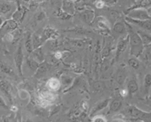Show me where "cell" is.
Wrapping results in <instances>:
<instances>
[{
	"label": "cell",
	"instance_id": "obj_28",
	"mask_svg": "<svg viewBox=\"0 0 151 122\" xmlns=\"http://www.w3.org/2000/svg\"><path fill=\"white\" fill-rule=\"evenodd\" d=\"M26 64H27V68L29 69V70L34 71V72L37 71V68H38V66H39V62L37 61L34 58H32V57L27 58Z\"/></svg>",
	"mask_w": 151,
	"mask_h": 122
},
{
	"label": "cell",
	"instance_id": "obj_32",
	"mask_svg": "<svg viewBox=\"0 0 151 122\" xmlns=\"http://www.w3.org/2000/svg\"><path fill=\"white\" fill-rule=\"evenodd\" d=\"M120 17V15L118 12L115 10H109L107 11V18H109V23H115L116 22Z\"/></svg>",
	"mask_w": 151,
	"mask_h": 122
},
{
	"label": "cell",
	"instance_id": "obj_22",
	"mask_svg": "<svg viewBox=\"0 0 151 122\" xmlns=\"http://www.w3.org/2000/svg\"><path fill=\"white\" fill-rule=\"evenodd\" d=\"M122 100L119 98H116L113 99L112 101L109 102V112H117L119 111L120 108H122Z\"/></svg>",
	"mask_w": 151,
	"mask_h": 122
},
{
	"label": "cell",
	"instance_id": "obj_13",
	"mask_svg": "<svg viewBox=\"0 0 151 122\" xmlns=\"http://www.w3.org/2000/svg\"><path fill=\"white\" fill-rule=\"evenodd\" d=\"M127 46H129L128 36H127L125 38H121L119 40H118V43L116 45V60L119 58L120 55L127 49Z\"/></svg>",
	"mask_w": 151,
	"mask_h": 122
},
{
	"label": "cell",
	"instance_id": "obj_34",
	"mask_svg": "<svg viewBox=\"0 0 151 122\" xmlns=\"http://www.w3.org/2000/svg\"><path fill=\"white\" fill-rule=\"evenodd\" d=\"M12 9V5L10 3L5 2L0 4V15H6L10 12Z\"/></svg>",
	"mask_w": 151,
	"mask_h": 122
},
{
	"label": "cell",
	"instance_id": "obj_21",
	"mask_svg": "<svg viewBox=\"0 0 151 122\" xmlns=\"http://www.w3.org/2000/svg\"><path fill=\"white\" fill-rule=\"evenodd\" d=\"M0 70H1L3 73L8 75V76H10V77H12L13 79H17V74H16V72H15V70L11 68V66H8V65H6V64L4 63V62H1V63H0Z\"/></svg>",
	"mask_w": 151,
	"mask_h": 122
},
{
	"label": "cell",
	"instance_id": "obj_37",
	"mask_svg": "<svg viewBox=\"0 0 151 122\" xmlns=\"http://www.w3.org/2000/svg\"><path fill=\"white\" fill-rule=\"evenodd\" d=\"M141 56H144V58L146 60H151V45L144 46V49Z\"/></svg>",
	"mask_w": 151,
	"mask_h": 122
},
{
	"label": "cell",
	"instance_id": "obj_41",
	"mask_svg": "<svg viewBox=\"0 0 151 122\" xmlns=\"http://www.w3.org/2000/svg\"><path fill=\"white\" fill-rule=\"evenodd\" d=\"M58 17L61 19V20H68L70 19L73 16L68 14L67 12H65V11H63L62 9H60L58 12Z\"/></svg>",
	"mask_w": 151,
	"mask_h": 122
},
{
	"label": "cell",
	"instance_id": "obj_31",
	"mask_svg": "<svg viewBox=\"0 0 151 122\" xmlns=\"http://www.w3.org/2000/svg\"><path fill=\"white\" fill-rule=\"evenodd\" d=\"M32 43H33V48L36 49L39 47H41L43 44L42 38H41V34L38 35L37 33H35V34L32 35Z\"/></svg>",
	"mask_w": 151,
	"mask_h": 122
},
{
	"label": "cell",
	"instance_id": "obj_50",
	"mask_svg": "<svg viewBox=\"0 0 151 122\" xmlns=\"http://www.w3.org/2000/svg\"><path fill=\"white\" fill-rule=\"evenodd\" d=\"M4 21H5V20H4V18H3L1 16H0V27H1V25L4 23Z\"/></svg>",
	"mask_w": 151,
	"mask_h": 122
},
{
	"label": "cell",
	"instance_id": "obj_27",
	"mask_svg": "<svg viewBox=\"0 0 151 122\" xmlns=\"http://www.w3.org/2000/svg\"><path fill=\"white\" fill-rule=\"evenodd\" d=\"M20 34H21V32L17 28V29H16V30H14L12 32L8 33L7 35H6L4 37V39L8 41V42H10V43H14V42L17 41V39L20 37Z\"/></svg>",
	"mask_w": 151,
	"mask_h": 122
},
{
	"label": "cell",
	"instance_id": "obj_47",
	"mask_svg": "<svg viewBox=\"0 0 151 122\" xmlns=\"http://www.w3.org/2000/svg\"><path fill=\"white\" fill-rule=\"evenodd\" d=\"M125 79H126V75L124 73H119L117 76V82L118 84H122L124 81H125Z\"/></svg>",
	"mask_w": 151,
	"mask_h": 122
},
{
	"label": "cell",
	"instance_id": "obj_25",
	"mask_svg": "<svg viewBox=\"0 0 151 122\" xmlns=\"http://www.w3.org/2000/svg\"><path fill=\"white\" fill-rule=\"evenodd\" d=\"M127 90L128 91V94H130V95H134L137 92L138 84L135 79H131L128 80L127 85Z\"/></svg>",
	"mask_w": 151,
	"mask_h": 122
},
{
	"label": "cell",
	"instance_id": "obj_42",
	"mask_svg": "<svg viewBox=\"0 0 151 122\" xmlns=\"http://www.w3.org/2000/svg\"><path fill=\"white\" fill-rule=\"evenodd\" d=\"M68 32H72V33H76V34H78V35H83V34H86L88 31L86 30V29H84L83 27H77L76 28H74V29H68V30H67Z\"/></svg>",
	"mask_w": 151,
	"mask_h": 122
},
{
	"label": "cell",
	"instance_id": "obj_48",
	"mask_svg": "<svg viewBox=\"0 0 151 122\" xmlns=\"http://www.w3.org/2000/svg\"><path fill=\"white\" fill-rule=\"evenodd\" d=\"M128 95V91L127 88H120L119 90V96L121 97H126Z\"/></svg>",
	"mask_w": 151,
	"mask_h": 122
},
{
	"label": "cell",
	"instance_id": "obj_40",
	"mask_svg": "<svg viewBox=\"0 0 151 122\" xmlns=\"http://www.w3.org/2000/svg\"><path fill=\"white\" fill-rule=\"evenodd\" d=\"M68 52H63V51H60V50H56L55 52H54V54H53V57H54V58H55L56 60H61V59H63L65 57H67L66 56V54H67Z\"/></svg>",
	"mask_w": 151,
	"mask_h": 122
},
{
	"label": "cell",
	"instance_id": "obj_11",
	"mask_svg": "<svg viewBox=\"0 0 151 122\" xmlns=\"http://www.w3.org/2000/svg\"><path fill=\"white\" fill-rule=\"evenodd\" d=\"M50 69H51V65L47 61L45 60V61L39 63L38 68L34 74V77H36V79H42V77L50 70Z\"/></svg>",
	"mask_w": 151,
	"mask_h": 122
},
{
	"label": "cell",
	"instance_id": "obj_6",
	"mask_svg": "<svg viewBox=\"0 0 151 122\" xmlns=\"http://www.w3.org/2000/svg\"><path fill=\"white\" fill-rule=\"evenodd\" d=\"M14 60H15V64H16L19 76L23 77L24 74L22 71V66H23V63H24V53H23V48H22V42H20L17 47V49L16 51L15 57H14Z\"/></svg>",
	"mask_w": 151,
	"mask_h": 122
},
{
	"label": "cell",
	"instance_id": "obj_15",
	"mask_svg": "<svg viewBox=\"0 0 151 122\" xmlns=\"http://www.w3.org/2000/svg\"><path fill=\"white\" fill-rule=\"evenodd\" d=\"M26 13H27V9L21 6L19 0H18V3H17V9L15 11V12L13 13L12 15V18L14 20H16L17 22H18V23H20V22H22L25 16H26Z\"/></svg>",
	"mask_w": 151,
	"mask_h": 122
},
{
	"label": "cell",
	"instance_id": "obj_45",
	"mask_svg": "<svg viewBox=\"0 0 151 122\" xmlns=\"http://www.w3.org/2000/svg\"><path fill=\"white\" fill-rule=\"evenodd\" d=\"M92 121H95V122H106V118H104L103 116L98 115V116H94V117L92 118Z\"/></svg>",
	"mask_w": 151,
	"mask_h": 122
},
{
	"label": "cell",
	"instance_id": "obj_43",
	"mask_svg": "<svg viewBox=\"0 0 151 122\" xmlns=\"http://www.w3.org/2000/svg\"><path fill=\"white\" fill-rule=\"evenodd\" d=\"M93 5L98 8V9H103L106 6V4L103 0H95Z\"/></svg>",
	"mask_w": 151,
	"mask_h": 122
},
{
	"label": "cell",
	"instance_id": "obj_14",
	"mask_svg": "<svg viewBox=\"0 0 151 122\" xmlns=\"http://www.w3.org/2000/svg\"><path fill=\"white\" fill-rule=\"evenodd\" d=\"M46 86L47 87V90H50L51 92H58L61 88V81L58 77H50L47 80Z\"/></svg>",
	"mask_w": 151,
	"mask_h": 122
},
{
	"label": "cell",
	"instance_id": "obj_53",
	"mask_svg": "<svg viewBox=\"0 0 151 122\" xmlns=\"http://www.w3.org/2000/svg\"><path fill=\"white\" fill-rule=\"evenodd\" d=\"M147 12H148V14L151 16V6H149L148 8H147Z\"/></svg>",
	"mask_w": 151,
	"mask_h": 122
},
{
	"label": "cell",
	"instance_id": "obj_5",
	"mask_svg": "<svg viewBox=\"0 0 151 122\" xmlns=\"http://www.w3.org/2000/svg\"><path fill=\"white\" fill-rule=\"evenodd\" d=\"M127 17L136 19V20H147L151 19V16L148 14L147 10L146 8H137L128 11L126 14Z\"/></svg>",
	"mask_w": 151,
	"mask_h": 122
},
{
	"label": "cell",
	"instance_id": "obj_12",
	"mask_svg": "<svg viewBox=\"0 0 151 122\" xmlns=\"http://www.w3.org/2000/svg\"><path fill=\"white\" fill-rule=\"evenodd\" d=\"M0 90L1 91L4 93V95L8 98V100L10 101V103H13V100H12V86L10 84L7 80L6 79H0Z\"/></svg>",
	"mask_w": 151,
	"mask_h": 122
},
{
	"label": "cell",
	"instance_id": "obj_33",
	"mask_svg": "<svg viewBox=\"0 0 151 122\" xmlns=\"http://www.w3.org/2000/svg\"><path fill=\"white\" fill-rule=\"evenodd\" d=\"M110 62L109 60V58H102L101 60V63H100V73L101 75H103L104 73H106L107 70H109V69L110 68Z\"/></svg>",
	"mask_w": 151,
	"mask_h": 122
},
{
	"label": "cell",
	"instance_id": "obj_51",
	"mask_svg": "<svg viewBox=\"0 0 151 122\" xmlns=\"http://www.w3.org/2000/svg\"><path fill=\"white\" fill-rule=\"evenodd\" d=\"M69 1H72L74 3H80V2L83 1V0H69Z\"/></svg>",
	"mask_w": 151,
	"mask_h": 122
},
{
	"label": "cell",
	"instance_id": "obj_16",
	"mask_svg": "<svg viewBox=\"0 0 151 122\" xmlns=\"http://www.w3.org/2000/svg\"><path fill=\"white\" fill-rule=\"evenodd\" d=\"M61 9L71 16H74L76 12H77V10H76V3L69 1V0H62Z\"/></svg>",
	"mask_w": 151,
	"mask_h": 122
},
{
	"label": "cell",
	"instance_id": "obj_29",
	"mask_svg": "<svg viewBox=\"0 0 151 122\" xmlns=\"http://www.w3.org/2000/svg\"><path fill=\"white\" fill-rule=\"evenodd\" d=\"M68 42L70 44L71 46L78 48H84L86 45H87V41L85 39H75V38H68Z\"/></svg>",
	"mask_w": 151,
	"mask_h": 122
},
{
	"label": "cell",
	"instance_id": "obj_44",
	"mask_svg": "<svg viewBox=\"0 0 151 122\" xmlns=\"http://www.w3.org/2000/svg\"><path fill=\"white\" fill-rule=\"evenodd\" d=\"M60 110V106H53L50 112H49V117H52L53 115H56Z\"/></svg>",
	"mask_w": 151,
	"mask_h": 122
},
{
	"label": "cell",
	"instance_id": "obj_20",
	"mask_svg": "<svg viewBox=\"0 0 151 122\" xmlns=\"http://www.w3.org/2000/svg\"><path fill=\"white\" fill-rule=\"evenodd\" d=\"M32 54V58H34L37 61H38L39 63L45 61V51H44V48L41 47L36 48L33 50V52L31 53Z\"/></svg>",
	"mask_w": 151,
	"mask_h": 122
},
{
	"label": "cell",
	"instance_id": "obj_23",
	"mask_svg": "<svg viewBox=\"0 0 151 122\" xmlns=\"http://www.w3.org/2000/svg\"><path fill=\"white\" fill-rule=\"evenodd\" d=\"M137 32L138 33V35L141 38L142 43L144 46H147V45H151V34H149L148 32H147L146 30H137Z\"/></svg>",
	"mask_w": 151,
	"mask_h": 122
},
{
	"label": "cell",
	"instance_id": "obj_10",
	"mask_svg": "<svg viewBox=\"0 0 151 122\" xmlns=\"http://www.w3.org/2000/svg\"><path fill=\"white\" fill-rule=\"evenodd\" d=\"M112 48H113V38L111 36H107L104 46L101 48V58H109L111 55L113 49Z\"/></svg>",
	"mask_w": 151,
	"mask_h": 122
},
{
	"label": "cell",
	"instance_id": "obj_19",
	"mask_svg": "<svg viewBox=\"0 0 151 122\" xmlns=\"http://www.w3.org/2000/svg\"><path fill=\"white\" fill-rule=\"evenodd\" d=\"M149 6H151V0H137V1L134 4V6L127 8L124 13L127 14L128 11L137 9V8H146L147 9Z\"/></svg>",
	"mask_w": 151,
	"mask_h": 122
},
{
	"label": "cell",
	"instance_id": "obj_8",
	"mask_svg": "<svg viewBox=\"0 0 151 122\" xmlns=\"http://www.w3.org/2000/svg\"><path fill=\"white\" fill-rule=\"evenodd\" d=\"M79 18L86 24H92L94 20H95V12L94 10L89 8V7H86L83 11L79 12Z\"/></svg>",
	"mask_w": 151,
	"mask_h": 122
},
{
	"label": "cell",
	"instance_id": "obj_52",
	"mask_svg": "<svg viewBox=\"0 0 151 122\" xmlns=\"http://www.w3.org/2000/svg\"><path fill=\"white\" fill-rule=\"evenodd\" d=\"M31 1H34V2H36V3H37V4H39V3H42L44 0H31Z\"/></svg>",
	"mask_w": 151,
	"mask_h": 122
},
{
	"label": "cell",
	"instance_id": "obj_3",
	"mask_svg": "<svg viewBox=\"0 0 151 122\" xmlns=\"http://www.w3.org/2000/svg\"><path fill=\"white\" fill-rule=\"evenodd\" d=\"M95 27L98 28V31L100 35L107 37L110 36V26H109V22L106 18L103 17H99L96 19L95 21Z\"/></svg>",
	"mask_w": 151,
	"mask_h": 122
},
{
	"label": "cell",
	"instance_id": "obj_30",
	"mask_svg": "<svg viewBox=\"0 0 151 122\" xmlns=\"http://www.w3.org/2000/svg\"><path fill=\"white\" fill-rule=\"evenodd\" d=\"M39 97L41 99H43V100H45L47 102H48L49 104H51L53 101H54V98H55V97H54V95L51 93V91H41L39 93Z\"/></svg>",
	"mask_w": 151,
	"mask_h": 122
},
{
	"label": "cell",
	"instance_id": "obj_49",
	"mask_svg": "<svg viewBox=\"0 0 151 122\" xmlns=\"http://www.w3.org/2000/svg\"><path fill=\"white\" fill-rule=\"evenodd\" d=\"M103 1L105 2L106 6H114L115 4H116L118 0H103Z\"/></svg>",
	"mask_w": 151,
	"mask_h": 122
},
{
	"label": "cell",
	"instance_id": "obj_38",
	"mask_svg": "<svg viewBox=\"0 0 151 122\" xmlns=\"http://www.w3.org/2000/svg\"><path fill=\"white\" fill-rule=\"evenodd\" d=\"M144 87H145V90L146 93L148 92L149 88L151 87V73H148L145 76L144 79Z\"/></svg>",
	"mask_w": 151,
	"mask_h": 122
},
{
	"label": "cell",
	"instance_id": "obj_2",
	"mask_svg": "<svg viewBox=\"0 0 151 122\" xmlns=\"http://www.w3.org/2000/svg\"><path fill=\"white\" fill-rule=\"evenodd\" d=\"M125 111L127 113L129 117L132 118V119H135V120H139V119L146 120L151 118V113L145 112L140 108H137L136 106H128L126 108Z\"/></svg>",
	"mask_w": 151,
	"mask_h": 122
},
{
	"label": "cell",
	"instance_id": "obj_17",
	"mask_svg": "<svg viewBox=\"0 0 151 122\" xmlns=\"http://www.w3.org/2000/svg\"><path fill=\"white\" fill-rule=\"evenodd\" d=\"M112 30L114 33H116V34H117V35H124V34H126V33H127L126 23L123 21H120L119 19L114 23Z\"/></svg>",
	"mask_w": 151,
	"mask_h": 122
},
{
	"label": "cell",
	"instance_id": "obj_7",
	"mask_svg": "<svg viewBox=\"0 0 151 122\" xmlns=\"http://www.w3.org/2000/svg\"><path fill=\"white\" fill-rule=\"evenodd\" d=\"M58 37H59L58 32L55 28H52L50 27H45L41 33V38L43 43H45L47 40H55Z\"/></svg>",
	"mask_w": 151,
	"mask_h": 122
},
{
	"label": "cell",
	"instance_id": "obj_35",
	"mask_svg": "<svg viewBox=\"0 0 151 122\" xmlns=\"http://www.w3.org/2000/svg\"><path fill=\"white\" fill-rule=\"evenodd\" d=\"M104 88H105V83L103 81L96 80V81L93 82V84H92V90L94 92L102 91Z\"/></svg>",
	"mask_w": 151,
	"mask_h": 122
},
{
	"label": "cell",
	"instance_id": "obj_26",
	"mask_svg": "<svg viewBox=\"0 0 151 122\" xmlns=\"http://www.w3.org/2000/svg\"><path fill=\"white\" fill-rule=\"evenodd\" d=\"M60 81H61V84L66 87V90L68 88V87L70 86V85H72L73 83H74V77H71V76H69L68 74H63L61 77H60ZM65 90V91H66Z\"/></svg>",
	"mask_w": 151,
	"mask_h": 122
},
{
	"label": "cell",
	"instance_id": "obj_4",
	"mask_svg": "<svg viewBox=\"0 0 151 122\" xmlns=\"http://www.w3.org/2000/svg\"><path fill=\"white\" fill-rule=\"evenodd\" d=\"M18 24H19L18 22H17L13 18L5 20L4 23L1 25V27H0V37H1L2 38H4V37L6 35H7L8 33L17 29Z\"/></svg>",
	"mask_w": 151,
	"mask_h": 122
},
{
	"label": "cell",
	"instance_id": "obj_46",
	"mask_svg": "<svg viewBox=\"0 0 151 122\" xmlns=\"http://www.w3.org/2000/svg\"><path fill=\"white\" fill-rule=\"evenodd\" d=\"M0 108H4V109H6V110L10 109V108H8L7 104L6 103V101L4 100V98H3L1 96H0Z\"/></svg>",
	"mask_w": 151,
	"mask_h": 122
},
{
	"label": "cell",
	"instance_id": "obj_54",
	"mask_svg": "<svg viewBox=\"0 0 151 122\" xmlns=\"http://www.w3.org/2000/svg\"><path fill=\"white\" fill-rule=\"evenodd\" d=\"M1 39H2V38L0 37V49L2 48V41H1Z\"/></svg>",
	"mask_w": 151,
	"mask_h": 122
},
{
	"label": "cell",
	"instance_id": "obj_39",
	"mask_svg": "<svg viewBox=\"0 0 151 122\" xmlns=\"http://www.w3.org/2000/svg\"><path fill=\"white\" fill-rule=\"evenodd\" d=\"M34 18L36 19V21H37V22H41V21L45 20V19L47 18V15H46V13H45L43 10H40V11H38V12H37V13H36V15H35Z\"/></svg>",
	"mask_w": 151,
	"mask_h": 122
},
{
	"label": "cell",
	"instance_id": "obj_36",
	"mask_svg": "<svg viewBox=\"0 0 151 122\" xmlns=\"http://www.w3.org/2000/svg\"><path fill=\"white\" fill-rule=\"evenodd\" d=\"M127 64L133 69H138L139 66H140V61L136 57H131L127 60Z\"/></svg>",
	"mask_w": 151,
	"mask_h": 122
},
{
	"label": "cell",
	"instance_id": "obj_18",
	"mask_svg": "<svg viewBox=\"0 0 151 122\" xmlns=\"http://www.w3.org/2000/svg\"><path fill=\"white\" fill-rule=\"evenodd\" d=\"M109 102H110V99H109V98H106V99H104V100L99 101V103H96V104L93 107V108H92V110H91L90 116H94L96 113H98V112L101 111L102 109L106 108V107H109Z\"/></svg>",
	"mask_w": 151,
	"mask_h": 122
},
{
	"label": "cell",
	"instance_id": "obj_1",
	"mask_svg": "<svg viewBox=\"0 0 151 122\" xmlns=\"http://www.w3.org/2000/svg\"><path fill=\"white\" fill-rule=\"evenodd\" d=\"M127 26V36L129 39V48H130V56L139 58L144 49V45L142 43L141 38L138 35L137 30H135L132 24L128 23L127 21H125Z\"/></svg>",
	"mask_w": 151,
	"mask_h": 122
},
{
	"label": "cell",
	"instance_id": "obj_9",
	"mask_svg": "<svg viewBox=\"0 0 151 122\" xmlns=\"http://www.w3.org/2000/svg\"><path fill=\"white\" fill-rule=\"evenodd\" d=\"M126 21H127L128 23H130L132 25H136L137 27H140L143 30L146 31H151V19H147V20H136L129 18L126 17Z\"/></svg>",
	"mask_w": 151,
	"mask_h": 122
},
{
	"label": "cell",
	"instance_id": "obj_24",
	"mask_svg": "<svg viewBox=\"0 0 151 122\" xmlns=\"http://www.w3.org/2000/svg\"><path fill=\"white\" fill-rule=\"evenodd\" d=\"M25 48L28 53H32L34 50L33 43H32V34L30 31H27L25 34Z\"/></svg>",
	"mask_w": 151,
	"mask_h": 122
}]
</instances>
